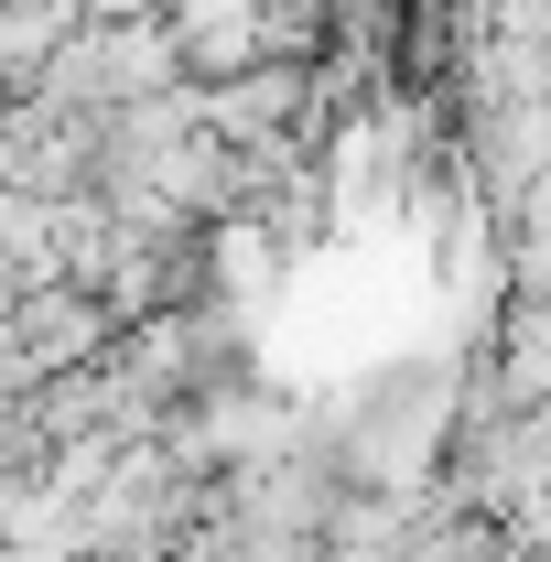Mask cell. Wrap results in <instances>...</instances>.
<instances>
[{"label": "cell", "instance_id": "1", "mask_svg": "<svg viewBox=\"0 0 551 562\" xmlns=\"http://www.w3.org/2000/svg\"><path fill=\"white\" fill-rule=\"evenodd\" d=\"M281 260H292V249H281L260 216H216L206 227V292L216 303H260V292L281 281Z\"/></svg>", "mask_w": 551, "mask_h": 562}, {"label": "cell", "instance_id": "2", "mask_svg": "<svg viewBox=\"0 0 551 562\" xmlns=\"http://www.w3.org/2000/svg\"><path fill=\"white\" fill-rule=\"evenodd\" d=\"M87 22H162V0H76Z\"/></svg>", "mask_w": 551, "mask_h": 562}]
</instances>
